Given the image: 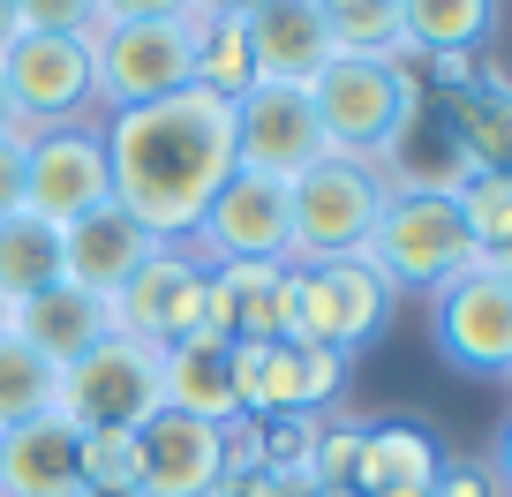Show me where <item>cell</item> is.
<instances>
[{
	"label": "cell",
	"mask_w": 512,
	"mask_h": 497,
	"mask_svg": "<svg viewBox=\"0 0 512 497\" xmlns=\"http://www.w3.org/2000/svg\"><path fill=\"white\" fill-rule=\"evenodd\" d=\"M384 317H392V287L362 257L294 264V339H309V347L347 362V354H362L384 332Z\"/></svg>",
	"instance_id": "obj_9"
},
{
	"label": "cell",
	"mask_w": 512,
	"mask_h": 497,
	"mask_svg": "<svg viewBox=\"0 0 512 497\" xmlns=\"http://www.w3.org/2000/svg\"><path fill=\"white\" fill-rule=\"evenodd\" d=\"M23 31V16H16V0H0V53H8V38Z\"/></svg>",
	"instance_id": "obj_37"
},
{
	"label": "cell",
	"mask_w": 512,
	"mask_h": 497,
	"mask_svg": "<svg viewBox=\"0 0 512 497\" xmlns=\"http://www.w3.org/2000/svg\"><path fill=\"white\" fill-rule=\"evenodd\" d=\"M324 23H332L339 53H362V61H400L415 68L422 53L400 38V0H317Z\"/></svg>",
	"instance_id": "obj_24"
},
{
	"label": "cell",
	"mask_w": 512,
	"mask_h": 497,
	"mask_svg": "<svg viewBox=\"0 0 512 497\" xmlns=\"http://www.w3.org/2000/svg\"><path fill=\"white\" fill-rule=\"evenodd\" d=\"M189 249L204 264H294V226H287V181L272 174H226V189L211 196V211L196 219Z\"/></svg>",
	"instance_id": "obj_13"
},
{
	"label": "cell",
	"mask_w": 512,
	"mask_h": 497,
	"mask_svg": "<svg viewBox=\"0 0 512 497\" xmlns=\"http://www.w3.org/2000/svg\"><path fill=\"white\" fill-rule=\"evenodd\" d=\"M189 23H196V16H189ZM249 83H256V61H249V23H241V8H234V16L196 23V91L241 98Z\"/></svg>",
	"instance_id": "obj_25"
},
{
	"label": "cell",
	"mask_w": 512,
	"mask_h": 497,
	"mask_svg": "<svg viewBox=\"0 0 512 497\" xmlns=\"http://www.w3.org/2000/svg\"><path fill=\"white\" fill-rule=\"evenodd\" d=\"M136 452H144V497H211L226 482V430L219 422H196V415H159L136 430Z\"/></svg>",
	"instance_id": "obj_15"
},
{
	"label": "cell",
	"mask_w": 512,
	"mask_h": 497,
	"mask_svg": "<svg viewBox=\"0 0 512 497\" xmlns=\"http://www.w3.org/2000/svg\"><path fill=\"white\" fill-rule=\"evenodd\" d=\"M497 31V0H400V38L415 53H475Z\"/></svg>",
	"instance_id": "obj_22"
},
{
	"label": "cell",
	"mask_w": 512,
	"mask_h": 497,
	"mask_svg": "<svg viewBox=\"0 0 512 497\" xmlns=\"http://www.w3.org/2000/svg\"><path fill=\"white\" fill-rule=\"evenodd\" d=\"M159 407H166V354L121 332H106L91 354H76L53 385V415L68 430H144Z\"/></svg>",
	"instance_id": "obj_4"
},
{
	"label": "cell",
	"mask_w": 512,
	"mask_h": 497,
	"mask_svg": "<svg viewBox=\"0 0 512 497\" xmlns=\"http://www.w3.org/2000/svg\"><path fill=\"white\" fill-rule=\"evenodd\" d=\"M384 189L392 181L362 159H339L324 151L309 174L287 181V226H294V264H339V257H362L369 226L384 211Z\"/></svg>",
	"instance_id": "obj_5"
},
{
	"label": "cell",
	"mask_w": 512,
	"mask_h": 497,
	"mask_svg": "<svg viewBox=\"0 0 512 497\" xmlns=\"http://www.w3.org/2000/svg\"><path fill=\"white\" fill-rule=\"evenodd\" d=\"M324 121H317V98L309 83H249L234 98V166L241 174H272L294 181L324 159Z\"/></svg>",
	"instance_id": "obj_11"
},
{
	"label": "cell",
	"mask_w": 512,
	"mask_h": 497,
	"mask_svg": "<svg viewBox=\"0 0 512 497\" xmlns=\"http://www.w3.org/2000/svg\"><path fill=\"white\" fill-rule=\"evenodd\" d=\"M113 204V174H106V144H98V121H61V129H38L23 144V211L38 226H76L91 211Z\"/></svg>",
	"instance_id": "obj_8"
},
{
	"label": "cell",
	"mask_w": 512,
	"mask_h": 497,
	"mask_svg": "<svg viewBox=\"0 0 512 497\" xmlns=\"http://www.w3.org/2000/svg\"><path fill=\"white\" fill-rule=\"evenodd\" d=\"M151 249H159V241L128 219L121 204H106V211H91V219L61 226V279H76V287H91V294H106V302H113L121 279L136 272Z\"/></svg>",
	"instance_id": "obj_18"
},
{
	"label": "cell",
	"mask_w": 512,
	"mask_h": 497,
	"mask_svg": "<svg viewBox=\"0 0 512 497\" xmlns=\"http://www.w3.org/2000/svg\"><path fill=\"white\" fill-rule=\"evenodd\" d=\"M211 497H287V490H279L272 475H226V482H219Z\"/></svg>",
	"instance_id": "obj_34"
},
{
	"label": "cell",
	"mask_w": 512,
	"mask_h": 497,
	"mask_svg": "<svg viewBox=\"0 0 512 497\" xmlns=\"http://www.w3.org/2000/svg\"><path fill=\"white\" fill-rule=\"evenodd\" d=\"M362 264L384 279L392 294H437L452 272L475 264V241H467L460 196L437 189H384V211L362 241Z\"/></svg>",
	"instance_id": "obj_3"
},
{
	"label": "cell",
	"mask_w": 512,
	"mask_h": 497,
	"mask_svg": "<svg viewBox=\"0 0 512 497\" xmlns=\"http://www.w3.org/2000/svg\"><path fill=\"white\" fill-rule=\"evenodd\" d=\"M241 23H249L256 83H317L339 61V38L317 0H249Z\"/></svg>",
	"instance_id": "obj_16"
},
{
	"label": "cell",
	"mask_w": 512,
	"mask_h": 497,
	"mask_svg": "<svg viewBox=\"0 0 512 497\" xmlns=\"http://www.w3.org/2000/svg\"><path fill=\"white\" fill-rule=\"evenodd\" d=\"M437 475H445V452H437L430 430L415 422H377L362 430V452H354V497H430Z\"/></svg>",
	"instance_id": "obj_19"
},
{
	"label": "cell",
	"mask_w": 512,
	"mask_h": 497,
	"mask_svg": "<svg viewBox=\"0 0 512 497\" xmlns=\"http://www.w3.org/2000/svg\"><path fill=\"white\" fill-rule=\"evenodd\" d=\"M8 332H16L31 354H46L53 369H68L76 354H91L98 339L113 332V309H106V294L76 287V279H53V287H38L31 302L8 309Z\"/></svg>",
	"instance_id": "obj_17"
},
{
	"label": "cell",
	"mask_w": 512,
	"mask_h": 497,
	"mask_svg": "<svg viewBox=\"0 0 512 497\" xmlns=\"http://www.w3.org/2000/svg\"><path fill=\"white\" fill-rule=\"evenodd\" d=\"M490 475H497V490L512 497V415H505V430H497V445H490Z\"/></svg>",
	"instance_id": "obj_35"
},
{
	"label": "cell",
	"mask_w": 512,
	"mask_h": 497,
	"mask_svg": "<svg viewBox=\"0 0 512 497\" xmlns=\"http://www.w3.org/2000/svg\"><path fill=\"white\" fill-rule=\"evenodd\" d=\"M347 362L309 339H234V400L249 422H279V415H317L339 400Z\"/></svg>",
	"instance_id": "obj_10"
},
{
	"label": "cell",
	"mask_w": 512,
	"mask_h": 497,
	"mask_svg": "<svg viewBox=\"0 0 512 497\" xmlns=\"http://www.w3.org/2000/svg\"><path fill=\"white\" fill-rule=\"evenodd\" d=\"M159 16H189V0H98V23H159Z\"/></svg>",
	"instance_id": "obj_33"
},
{
	"label": "cell",
	"mask_w": 512,
	"mask_h": 497,
	"mask_svg": "<svg viewBox=\"0 0 512 497\" xmlns=\"http://www.w3.org/2000/svg\"><path fill=\"white\" fill-rule=\"evenodd\" d=\"M317 121H324V144L339 159H362L384 174V159L407 144V129L422 121V76L400 61H362V53H339L317 83Z\"/></svg>",
	"instance_id": "obj_2"
},
{
	"label": "cell",
	"mask_w": 512,
	"mask_h": 497,
	"mask_svg": "<svg viewBox=\"0 0 512 497\" xmlns=\"http://www.w3.org/2000/svg\"><path fill=\"white\" fill-rule=\"evenodd\" d=\"M309 497H354V490H309Z\"/></svg>",
	"instance_id": "obj_39"
},
{
	"label": "cell",
	"mask_w": 512,
	"mask_h": 497,
	"mask_svg": "<svg viewBox=\"0 0 512 497\" xmlns=\"http://www.w3.org/2000/svg\"><path fill=\"white\" fill-rule=\"evenodd\" d=\"M437 302V354L467 377H512V279L490 272V264H467L452 272L445 287L430 294Z\"/></svg>",
	"instance_id": "obj_12"
},
{
	"label": "cell",
	"mask_w": 512,
	"mask_h": 497,
	"mask_svg": "<svg viewBox=\"0 0 512 497\" xmlns=\"http://www.w3.org/2000/svg\"><path fill=\"white\" fill-rule=\"evenodd\" d=\"M0 83L16 98L23 129H61L98 106L91 98V38H53V31H16L0 53Z\"/></svg>",
	"instance_id": "obj_14"
},
{
	"label": "cell",
	"mask_w": 512,
	"mask_h": 497,
	"mask_svg": "<svg viewBox=\"0 0 512 497\" xmlns=\"http://www.w3.org/2000/svg\"><path fill=\"white\" fill-rule=\"evenodd\" d=\"M0 332H8V302H0Z\"/></svg>",
	"instance_id": "obj_40"
},
{
	"label": "cell",
	"mask_w": 512,
	"mask_h": 497,
	"mask_svg": "<svg viewBox=\"0 0 512 497\" xmlns=\"http://www.w3.org/2000/svg\"><path fill=\"white\" fill-rule=\"evenodd\" d=\"M460 219H467L475 257L512 249V174H475V181L460 189Z\"/></svg>",
	"instance_id": "obj_28"
},
{
	"label": "cell",
	"mask_w": 512,
	"mask_h": 497,
	"mask_svg": "<svg viewBox=\"0 0 512 497\" xmlns=\"http://www.w3.org/2000/svg\"><path fill=\"white\" fill-rule=\"evenodd\" d=\"M196 83V23L159 16V23H98L91 31V98L106 113L151 106Z\"/></svg>",
	"instance_id": "obj_6"
},
{
	"label": "cell",
	"mask_w": 512,
	"mask_h": 497,
	"mask_svg": "<svg viewBox=\"0 0 512 497\" xmlns=\"http://www.w3.org/2000/svg\"><path fill=\"white\" fill-rule=\"evenodd\" d=\"M53 279H61V234L38 226L31 211L0 219V302L16 309V302H31L38 287H53Z\"/></svg>",
	"instance_id": "obj_23"
},
{
	"label": "cell",
	"mask_w": 512,
	"mask_h": 497,
	"mask_svg": "<svg viewBox=\"0 0 512 497\" xmlns=\"http://www.w3.org/2000/svg\"><path fill=\"white\" fill-rule=\"evenodd\" d=\"M0 136H31V129H23V113H16V98H8V83H0Z\"/></svg>",
	"instance_id": "obj_36"
},
{
	"label": "cell",
	"mask_w": 512,
	"mask_h": 497,
	"mask_svg": "<svg viewBox=\"0 0 512 497\" xmlns=\"http://www.w3.org/2000/svg\"><path fill=\"white\" fill-rule=\"evenodd\" d=\"M166 407L174 415H196V422H241V400H234V339L219 332H189L181 347H166Z\"/></svg>",
	"instance_id": "obj_21"
},
{
	"label": "cell",
	"mask_w": 512,
	"mask_h": 497,
	"mask_svg": "<svg viewBox=\"0 0 512 497\" xmlns=\"http://www.w3.org/2000/svg\"><path fill=\"white\" fill-rule=\"evenodd\" d=\"M23 31H53V38H91L98 31V0H16Z\"/></svg>",
	"instance_id": "obj_30"
},
{
	"label": "cell",
	"mask_w": 512,
	"mask_h": 497,
	"mask_svg": "<svg viewBox=\"0 0 512 497\" xmlns=\"http://www.w3.org/2000/svg\"><path fill=\"white\" fill-rule=\"evenodd\" d=\"M76 482L83 490H136L144 482L136 430H76Z\"/></svg>",
	"instance_id": "obj_27"
},
{
	"label": "cell",
	"mask_w": 512,
	"mask_h": 497,
	"mask_svg": "<svg viewBox=\"0 0 512 497\" xmlns=\"http://www.w3.org/2000/svg\"><path fill=\"white\" fill-rule=\"evenodd\" d=\"M430 497H505L490 475V460H445V475H437Z\"/></svg>",
	"instance_id": "obj_31"
},
{
	"label": "cell",
	"mask_w": 512,
	"mask_h": 497,
	"mask_svg": "<svg viewBox=\"0 0 512 497\" xmlns=\"http://www.w3.org/2000/svg\"><path fill=\"white\" fill-rule=\"evenodd\" d=\"M98 144H106L113 204L151 241H189L234 174V98H211L189 83L174 98L106 113Z\"/></svg>",
	"instance_id": "obj_1"
},
{
	"label": "cell",
	"mask_w": 512,
	"mask_h": 497,
	"mask_svg": "<svg viewBox=\"0 0 512 497\" xmlns=\"http://www.w3.org/2000/svg\"><path fill=\"white\" fill-rule=\"evenodd\" d=\"M53 385H61V369L46 354H31L16 332H0V430H16L31 415H53Z\"/></svg>",
	"instance_id": "obj_26"
},
{
	"label": "cell",
	"mask_w": 512,
	"mask_h": 497,
	"mask_svg": "<svg viewBox=\"0 0 512 497\" xmlns=\"http://www.w3.org/2000/svg\"><path fill=\"white\" fill-rule=\"evenodd\" d=\"M76 497H144V490H76Z\"/></svg>",
	"instance_id": "obj_38"
},
{
	"label": "cell",
	"mask_w": 512,
	"mask_h": 497,
	"mask_svg": "<svg viewBox=\"0 0 512 497\" xmlns=\"http://www.w3.org/2000/svg\"><path fill=\"white\" fill-rule=\"evenodd\" d=\"M23 144L31 136H0V219L23 211Z\"/></svg>",
	"instance_id": "obj_32"
},
{
	"label": "cell",
	"mask_w": 512,
	"mask_h": 497,
	"mask_svg": "<svg viewBox=\"0 0 512 497\" xmlns=\"http://www.w3.org/2000/svg\"><path fill=\"white\" fill-rule=\"evenodd\" d=\"M204 302H211V264L196 257L189 241H159L136 272L121 279L113 294V332L121 339H144V347H181L189 332H204Z\"/></svg>",
	"instance_id": "obj_7"
},
{
	"label": "cell",
	"mask_w": 512,
	"mask_h": 497,
	"mask_svg": "<svg viewBox=\"0 0 512 497\" xmlns=\"http://www.w3.org/2000/svg\"><path fill=\"white\" fill-rule=\"evenodd\" d=\"M76 430L61 415H31L0 430V497H76Z\"/></svg>",
	"instance_id": "obj_20"
},
{
	"label": "cell",
	"mask_w": 512,
	"mask_h": 497,
	"mask_svg": "<svg viewBox=\"0 0 512 497\" xmlns=\"http://www.w3.org/2000/svg\"><path fill=\"white\" fill-rule=\"evenodd\" d=\"M354 452H362V422H317V452H309V475L317 490H347L354 482Z\"/></svg>",
	"instance_id": "obj_29"
}]
</instances>
